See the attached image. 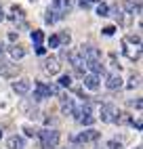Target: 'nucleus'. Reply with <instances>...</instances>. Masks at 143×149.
I'll use <instances>...</instances> for the list:
<instances>
[{"label":"nucleus","mask_w":143,"mask_h":149,"mask_svg":"<svg viewBox=\"0 0 143 149\" xmlns=\"http://www.w3.org/2000/svg\"><path fill=\"white\" fill-rule=\"evenodd\" d=\"M8 53H11V57L17 61V59H23V57H25V48H23L21 44H13L11 48H8Z\"/></svg>","instance_id":"17"},{"label":"nucleus","mask_w":143,"mask_h":149,"mask_svg":"<svg viewBox=\"0 0 143 149\" xmlns=\"http://www.w3.org/2000/svg\"><path fill=\"white\" fill-rule=\"evenodd\" d=\"M101 136V132H97L95 128H88V130H84V132H80L74 141L76 143H93V141H97V139Z\"/></svg>","instance_id":"11"},{"label":"nucleus","mask_w":143,"mask_h":149,"mask_svg":"<svg viewBox=\"0 0 143 149\" xmlns=\"http://www.w3.org/2000/svg\"><path fill=\"white\" fill-rule=\"evenodd\" d=\"M59 86L69 88V86H72V76H61V78H59Z\"/></svg>","instance_id":"24"},{"label":"nucleus","mask_w":143,"mask_h":149,"mask_svg":"<svg viewBox=\"0 0 143 149\" xmlns=\"http://www.w3.org/2000/svg\"><path fill=\"white\" fill-rule=\"evenodd\" d=\"M95 2H101V0H80V6H82V8H90Z\"/></svg>","instance_id":"26"},{"label":"nucleus","mask_w":143,"mask_h":149,"mask_svg":"<svg viewBox=\"0 0 143 149\" xmlns=\"http://www.w3.org/2000/svg\"><path fill=\"white\" fill-rule=\"evenodd\" d=\"M61 111H63L65 116H72L76 111V103L72 97H61Z\"/></svg>","instance_id":"14"},{"label":"nucleus","mask_w":143,"mask_h":149,"mask_svg":"<svg viewBox=\"0 0 143 149\" xmlns=\"http://www.w3.org/2000/svg\"><path fill=\"white\" fill-rule=\"evenodd\" d=\"M65 57H67L69 65L76 69V74H78V76H84V67H86V63H84V59H82V55H80V51H78V48L65 51Z\"/></svg>","instance_id":"3"},{"label":"nucleus","mask_w":143,"mask_h":149,"mask_svg":"<svg viewBox=\"0 0 143 149\" xmlns=\"http://www.w3.org/2000/svg\"><path fill=\"white\" fill-rule=\"evenodd\" d=\"M40 136V145H42L44 149H55L61 141V134L57 130H53V128H44V130H40L38 132Z\"/></svg>","instance_id":"2"},{"label":"nucleus","mask_w":143,"mask_h":149,"mask_svg":"<svg viewBox=\"0 0 143 149\" xmlns=\"http://www.w3.org/2000/svg\"><path fill=\"white\" fill-rule=\"evenodd\" d=\"M105 88L107 91H118V88H122V78L120 74H109L105 78Z\"/></svg>","instance_id":"13"},{"label":"nucleus","mask_w":143,"mask_h":149,"mask_svg":"<svg viewBox=\"0 0 143 149\" xmlns=\"http://www.w3.org/2000/svg\"><path fill=\"white\" fill-rule=\"evenodd\" d=\"M86 67L90 69V74H95V76H99V74H103V72H105V67H103V63H101V61L86 63Z\"/></svg>","instance_id":"18"},{"label":"nucleus","mask_w":143,"mask_h":149,"mask_svg":"<svg viewBox=\"0 0 143 149\" xmlns=\"http://www.w3.org/2000/svg\"><path fill=\"white\" fill-rule=\"evenodd\" d=\"M116 113H118V107H116L114 103H103V105H101V109H99L101 122H107V124H111V122L116 120Z\"/></svg>","instance_id":"6"},{"label":"nucleus","mask_w":143,"mask_h":149,"mask_svg":"<svg viewBox=\"0 0 143 149\" xmlns=\"http://www.w3.org/2000/svg\"><path fill=\"white\" fill-rule=\"evenodd\" d=\"M2 53H4V44H2V42H0V55H2Z\"/></svg>","instance_id":"34"},{"label":"nucleus","mask_w":143,"mask_h":149,"mask_svg":"<svg viewBox=\"0 0 143 149\" xmlns=\"http://www.w3.org/2000/svg\"><path fill=\"white\" fill-rule=\"evenodd\" d=\"M122 11L128 13L130 17L141 15V0H124L122 2Z\"/></svg>","instance_id":"10"},{"label":"nucleus","mask_w":143,"mask_h":149,"mask_svg":"<svg viewBox=\"0 0 143 149\" xmlns=\"http://www.w3.org/2000/svg\"><path fill=\"white\" fill-rule=\"evenodd\" d=\"M4 19V13H2V6H0V21Z\"/></svg>","instance_id":"33"},{"label":"nucleus","mask_w":143,"mask_h":149,"mask_svg":"<svg viewBox=\"0 0 143 149\" xmlns=\"http://www.w3.org/2000/svg\"><path fill=\"white\" fill-rule=\"evenodd\" d=\"M57 38H59V44H65V46L72 42V36H69L67 32H61V34H57Z\"/></svg>","instance_id":"23"},{"label":"nucleus","mask_w":143,"mask_h":149,"mask_svg":"<svg viewBox=\"0 0 143 149\" xmlns=\"http://www.w3.org/2000/svg\"><path fill=\"white\" fill-rule=\"evenodd\" d=\"M124 42H130V44H135V46L139 48V46H141V38H139V36H135V34H128V36L124 38Z\"/></svg>","instance_id":"22"},{"label":"nucleus","mask_w":143,"mask_h":149,"mask_svg":"<svg viewBox=\"0 0 143 149\" xmlns=\"http://www.w3.org/2000/svg\"><path fill=\"white\" fill-rule=\"evenodd\" d=\"M116 124H128L130 122V118H128V113H124V111H120L118 109V113H116V120H114Z\"/></svg>","instance_id":"19"},{"label":"nucleus","mask_w":143,"mask_h":149,"mask_svg":"<svg viewBox=\"0 0 143 149\" xmlns=\"http://www.w3.org/2000/svg\"><path fill=\"white\" fill-rule=\"evenodd\" d=\"M6 147H8V149H23V147H25V139L15 134V136H11V139L6 141Z\"/></svg>","instance_id":"15"},{"label":"nucleus","mask_w":143,"mask_h":149,"mask_svg":"<svg viewBox=\"0 0 143 149\" xmlns=\"http://www.w3.org/2000/svg\"><path fill=\"white\" fill-rule=\"evenodd\" d=\"M139 80H141L139 76H132V78H130V82H128V88H135V86H139Z\"/></svg>","instance_id":"28"},{"label":"nucleus","mask_w":143,"mask_h":149,"mask_svg":"<svg viewBox=\"0 0 143 149\" xmlns=\"http://www.w3.org/2000/svg\"><path fill=\"white\" fill-rule=\"evenodd\" d=\"M48 46H50V48H57V46H59V38H57V34L48 38Z\"/></svg>","instance_id":"27"},{"label":"nucleus","mask_w":143,"mask_h":149,"mask_svg":"<svg viewBox=\"0 0 143 149\" xmlns=\"http://www.w3.org/2000/svg\"><path fill=\"white\" fill-rule=\"evenodd\" d=\"M19 72V67L17 65H8V63H0V76H15Z\"/></svg>","instance_id":"16"},{"label":"nucleus","mask_w":143,"mask_h":149,"mask_svg":"<svg viewBox=\"0 0 143 149\" xmlns=\"http://www.w3.org/2000/svg\"><path fill=\"white\" fill-rule=\"evenodd\" d=\"M42 65H44V72H46L48 76H57V74L61 72V61H59L57 57H46Z\"/></svg>","instance_id":"8"},{"label":"nucleus","mask_w":143,"mask_h":149,"mask_svg":"<svg viewBox=\"0 0 143 149\" xmlns=\"http://www.w3.org/2000/svg\"><path fill=\"white\" fill-rule=\"evenodd\" d=\"M13 91H15L17 95L25 97L29 91H32V80H27V78H19V80L13 82Z\"/></svg>","instance_id":"9"},{"label":"nucleus","mask_w":143,"mask_h":149,"mask_svg":"<svg viewBox=\"0 0 143 149\" xmlns=\"http://www.w3.org/2000/svg\"><path fill=\"white\" fill-rule=\"evenodd\" d=\"M114 32H116V27H114V25H107V27H103V34H105V36H111Z\"/></svg>","instance_id":"29"},{"label":"nucleus","mask_w":143,"mask_h":149,"mask_svg":"<svg viewBox=\"0 0 143 149\" xmlns=\"http://www.w3.org/2000/svg\"><path fill=\"white\" fill-rule=\"evenodd\" d=\"M135 149H141V147H135Z\"/></svg>","instance_id":"35"},{"label":"nucleus","mask_w":143,"mask_h":149,"mask_svg":"<svg viewBox=\"0 0 143 149\" xmlns=\"http://www.w3.org/2000/svg\"><path fill=\"white\" fill-rule=\"evenodd\" d=\"M25 132H27L29 136H34V134H38V132L34 130V128H32V126H25Z\"/></svg>","instance_id":"30"},{"label":"nucleus","mask_w":143,"mask_h":149,"mask_svg":"<svg viewBox=\"0 0 143 149\" xmlns=\"http://www.w3.org/2000/svg\"><path fill=\"white\" fill-rule=\"evenodd\" d=\"M50 95H57V86H48V84H44V82H36V84H34V101L48 99Z\"/></svg>","instance_id":"4"},{"label":"nucleus","mask_w":143,"mask_h":149,"mask_svg":"<svg viewBox=\"0 0 143 149\" xmlns=\"http://www.w3.org/2000/svg\"><path fill=\"white\" fill-rule=\"evenodd\" d=\"M97 15H99V17H107V15H109V6H107L105 2H101V4L97 6Z\"/></svg>","instance_id":"21"},{"label":"nucleus","mask_w":143,"mask_h":149,"mask_svg":"<svg viewBox=\"0 0 143 149\" xmlns=\"http://www.w3.org/2000/svg\"><path fill=\"white\" fill-rule=\"evenodd\" d=\"M0 136H2V132H0Z\"/></svg>","instance_id":"36"},{"label":"nucleus","mask_w":143,"mask_h":149,"mask_svg":"<svg viewBox=\"0 0 143 149\" xmlns=\"http://www.w3.org/2000/svg\"><path fill=\"white\" fill-rule=\"evenodd\" d=\"M42 40H44V34L40 32V29H34V32H32V42L34 44H40Z\"/></svg>","instance_id":"20"},{"label":"nucleus","mask_w":143,"mask_h":149,"mask_svg":"<svg viewBox=\"0 0 143 149\" xmlns=\"http://www.w3.org/2000/svg\"><path fill=\"white\" fill-rule=\"evenodd\" d=\"M72 8H74V0H53V4L46 8V23H55L59 19H63Z\"/></svg>","instance_id":"1"},{"label":"nucleus","mask_w":143,"mask_h":149,"mask_svg":"<svg viewBox=\"0 0 143 149\" xmlns=\"http://www.w3.org/2000/svg\"><path fill=\"white\" fill-rule=\"evenodd\" d=\"M82 84L88 88V91H99V88H101V80H99V76H95V74L82 76Z\"/></svg>","instance_id":"12"},{"label":"nucleus","mask_w":143,"mask_h":149,"mask_svg":"<svg viewBox=\"0 0 143 149\" xmlns=\"http://www.w3.org/2000/svg\"><path fill=\"white\" fill-rule=\"evenodd\" d=\"M103 149H122V143L120 141H107L103 145Z\"/></svg>","instance_id":"25"},{"label":"nucleus","mask_w":143,"mask_h":149,"mask_svg":"<svg viewBox=\"0 0 143 149\" xmlns=\"http://www.w3.org/2000/svg\"><path fill=\"white\" fill-rule=\"evenodd\" d=\"M74 113L78 116V122H80V124H84V126H90V124L95 122L93 113H90V105H88V103H84V105L80 107V109H76Z\"/></svg>","instance_id":"7"},{"label":"nucleus","mask_w":143,"mask_h":149,"mask_svg":"<svg viewBox=\"0 0 143 149\" xmlns=\"http://www.w3.org/2000/svg\"><path fill=\"white\" fill-rule=\"evenodd\" d=\"M36 53L38 55H44V46L42 44H36Z\"/></svg>","instance_id":"31"},{"label":"nucleus","mask_w":143,"mask_h":149,"mask_svg":"<svg viewBox=\"0 0 143 149\" xmlns=\"http://www.w3.org/2000/svg\"><path fill=\"white\" fill-rule=\"evenodd\" d=\"M132 105H135L137 109H141V107H143V103H141V99H137V101H135V103H132Z\"/></svg>","instance_id":"32"},{"label":"nucleus","mask_w":143,"mask_h":149,"mask_svg":"<svg viewBox=\"0 0 143 149\" xmlns=\"http://www.w3.org/2000/svg\"><path fill=\"white\" fill-rule=\"evenodd\" d=\"M80 51V55H82V59H84V63H95V61H101V51L99 48H95V46H90V44H82L78 48Z\"/></svg>","instance_id":"5"}]
</instances>
